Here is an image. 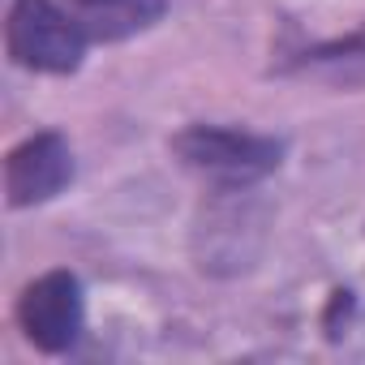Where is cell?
Instances as JSON below:
<instances>
[{
  "label": "cell",
  "mask_w": 365,
  "mask_h": 365,
  "mask_svg": "<svg viewBox=\"0 0 365 365\" xmlns=\"http://www.w3.org/2000/svg\"><path fill=\"white\" fill-rule=\"evenodd\" d=\"M69 180H73V150L56 129L22 138L5 155V194L14 211L52 202Z\"/></svg>",
  "instance_id": "cell-4"
},
{
  "label": "cell",
  "mask_w": 365,
  "mask_h": 365,
  "mask_svg": "<svg viewBox=\"0 0 365 365\" xmlns=\"http://www.w3.org/2000/svg\"><path fill=\"white\" fill-rule=\"evenodd\" d=\"M172 155L190 172L215 180L224 194H241L284 163V142L267 133H250V129L190 125L172 138Z\"/></svg>",
  "instance_id": "cell-1"
},
{
  "label": "cell",
  "mask_w": 365,
  "mask_h": 365,
  "mask_svg": "<svg viewBox=\"0 0 365 365\" xmlns=\"http://www.w3.org/2000/svg\"><path fill=\"white\" fill-rule=\"evenodd\" d=\"M301 65H365V26L352 31L348 39H331V43L305 52Z\"/></svg>",
  "instance_id": "cell-6"
},
{
  "label": "cell",
  "mask_w": 365,
  "mask_h": 365,
  "mask_svg": "<svg viewBox=\"0 0 365 365\" xmlns=\"http://www.w3.org/2000/svg\"><path fill=\"white\" fill-rule=\"evenodd\" d=\"M82 279L73 271H43L18 297V327L39 352H69L82 335Z\"/></svg>",
  "instance_id": "cell-3"
},
{
  "label": "cell",
  "mask_w": 365,
  "mask_h": 365,
  "mask_svg": "<svg viewBox=\"0 0 365 365\" xmlns=\"http://www.w3.org/2000/svg\"><path fill=\"white\" fill-rule=\"evenodd\" d=\"M86 31L61 0H14L5 22V48L22 69L73 73L86 56Z\"/></svg>",
  "instance_id": "cell-2"
},
{
  "label": "cell",
  "mask_w": 365,
  "mask_h": 365,
  "mask_svg": "<svg viewBox=\"0 0 365 365\" xmlns=\"http://www.w3.org/2000/svg\"><path fill=\"white\" fill-rule=\"evenodd\" d=\"M61 5L78 18L91 43H120L150 31L168 14V0H61Z\"/></svg>",
  "instance_id": "cell-5"
}]
</instances>
